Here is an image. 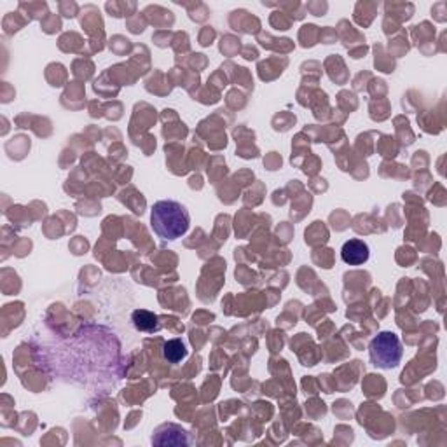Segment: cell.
Returning <instances> with one entry per match:
<instances>
[{
  "label": "cell",
  "instance_id": "cell-1",
  "mask_svg": "<svg viewBox=\"0 0 447 447\" xmlns=\"http://www.w3.org/2000/svg\"><path fill=\"white\" fill-rule=\"evenodd\" d=\"M191 217L187 208L173 199H163L152 205L150 210V226L161 240L173 241L187 233Z\"/></svg>",
  "mask_w": 447,
  "mask_h": 447
},
{
  "label": "cell",
  "instance_id": "cell-2",
  "mask_svg": "<svg viewBox=\"0 0 447 447\" xmlns=\"http://www.w3.org/2000/svg\"><path fill=\"white\" fill-rule=\"evenodd\" d=\"M369 354H371L374 367L395 369L400 364V360H402V342H400L399 335L384 330V332H379L371 341Z\"/></svg>",
  "mask_w": 447,
  "mask_h": 447
},
{
  "label": "cell",
  "instance_id": "cell-3",
  "mask_svg": "<svg viewBox=\"0 0 447 447\" xmlns=\"http://www.w3.org/2000/svg\"><path fill=\"white\" fill-rule=\"evenodd\" d=\"M189 435L177 425H163L152 435V444L156 446H187Z\"/></svg>",
  "mask_w": 447,
  "mask_h": 447
},
{
  "label": "cell",
  "instance_id": "cell-4",
  "mask_svg": "<svg viewBox=\"0 0 447 447\" xmlns=\"http://www.w3.org/2000/svg\"><path fill=\"white\" fill-rule=\"evenodd\" d=\"M369 245L362 240H349L342 245L341 259L348 265H362L369 261Z\"/></svg>",
  "mask_w": 447,
  "mask_h": 447
},
{
  "label": "cell",
  "instance_id": "cell-5",
  "mask_svg": "<svg viewBox=\"0 0 447 447\" xmlns=\"http://www.w3.org/2000/svg\"><path fill=\"white\" fill-rule=\"evenodd\" d=\"M131 320H133V325L137 327V330H142V332H154V330H159L157 317L154 313H150V311L145 310L133 311Z\"/></svg>",
  "mask_w": 447,
  "mask_h": 447
},
{
  "label": "cell",
  "instance_id": "cell-6",
  "mask_svg": "<svg viewBox=\"0 0 447 447\" xmlns=\"http://www.w3.org/2000/svg\"><path fill=\"white\" fill-rule=\"evenodd\" d=\"M163 354L172 364H179V362H182L187 357V348L180 339H172V341L164 342Z\"/></svg>",
  "mask_w": 447,
  "mask_h": 447
}]
</instances>
